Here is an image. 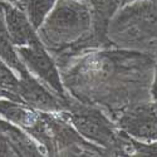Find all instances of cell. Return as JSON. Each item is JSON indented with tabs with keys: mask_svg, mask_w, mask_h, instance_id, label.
<instances>
[{
	"mask_svg": "<svg viewBox=\"0 0 157 157\" xmlns=\"http://www.w3.org/2000/svg\"><path fill=\"white\" fill-rule=\"evenodd\" d=\"M89 21V13L84 5L72 0H62L47 17L43 35L47 42L60 45L74 40L86 32Z\"/></svg>",
	"mask_w": 157,
	"mask_h": 157,
	"instance_id": "cell-1",
	"label": "cell"
},
{
	"mask_svg": "<svg viewBox=\"0 0 157 157\" xmlns=\"http://www.w3.org/2000/svg\"><path fill=\"white\" fill-rule=\"evenodd\" d=\"M122 127L138 140H157V104L131 111L122 118Z\"/></svg>",
	"mask_w": 157,
	"mask_h": 157,
	"instance_id": "cell-2",
	"label": "cell"
},
{
	"mask_svg": "<svg viewBox=\"0 0 157 157\" xmlns=\"http://www.w3.org/2000/svg\"><path fill=\"white\" fill-rule=\"evenodd\" d=\"M20 53L23 58L25 59V62L28 63L29 68L36 75L40 77L43 81H45L54 90H57L59 93L63 92L58 72L54 67L53 62H52V59L49 58V56L42 48L39 40L30 44L29 48L21 49Z\"/></svg>",
	"mask_w": 157,
	"mask_h": 157,
	"instance_id": "cell-3",
	"label": "cell"
},
{
	"mask_svg": "<svg viewBox=\"0 0 157 157\" xmlns=\"http://www.w3.org/2000/svg\"><path fill=\"white\" fill-rule=\"evenodd\" d=\"M73 122L79 128V131L98 142L106 143L107 141L112 140V131L108 127L98 113H90V112H82V113H74L73 114Z\"/></svg>",
	"mask_w": 157,
	"mask_h": 157,
	"instance_id": "cell-4",
	"label": "cell"
},
{
	"mask_svg": "<svg viewBox=\"0 0 157 157\" xmlns=\"http://www.w3.org/2000/svg\"><path fill=\"white\" fill-rule=\"evenodd\" d=\"M23 93L32 103H34L38 107H42L44 109H53L57 107L54 98L32 79H28L27 83H24Z\"/></svg>",
	"mask_w": 157,
	"mask_h": 157,
	"instance_id": "cell-5",
	"label": "cell"
},
{
	"mask_svg": "<svg viewBox=\"0 0 157 157\" xmlns=\"http://www.w3.org/2000/svg\"><path fill=\"white\" fill-rule=\"evenodd\" d=\"M54 6V0H29L28 15L34 28H40Z\"/></svg>",
	"mask_w": 157,
	"mask_h": 157,
	"instance_id": "cell-6",
	"label": "cell"
},
{
	"mask_svg": "<svg viewBox=\"0 0 157 157\" xmlns=\"http://www.w3.org/2000/svg\"><path fill=\"white\" fill-rule=\"evenodd\" d=\"M138 152L147 156H157V141L152 143H138Z\"/></svg>",
	"mask_w": 157,
	"mask_h": 157,
	"instance_id": "cell-7",
	"label": "cell"
},
{
	"mask_svg": "<svg viewBox=\"0 0 157 157\" xmlns=\"http://www.w3.org/2000/svg\"><path fill=\"white\" fill-rule=\"evenodd\" d=\"M152 98L155 104H157V64H156V72H155V79L152 84Z\"/></svg>",
	"mask_w": 157,
	"mask_h": 157,
	"instance_id": "cell-8",
	"label": "cell"
}]
</instances>
